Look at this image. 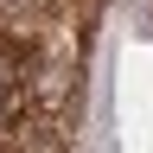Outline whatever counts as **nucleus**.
I'll list each match as a JSON object with an SVG mask.
<instances>
[{
  "label": "nucleus",
  "instance_id": "f257e3e1",
  "mask_svg": "<svg viewBox=\"0 0 153 153\" xmlns=\"http://www.w3.org/2000/svg\"><path fill=\"white\" fill-rule=\"evenodd\" d=\"M70 76H76V45L57 32V38L38 45V57L26 64V102H38L45 115H57L70 102Z\"/></svg>",
  "mask_w": 153,
  "mask_h": 153
},
{
  "label": "nucleus",
  "instance_id": "f03ea898",
  "mask_svg": "<svg viewBox=\"0 0 153 153\" xmlns=\"http://www.w3.org/2000/svg\"><path fill=\"white\" fill-rule=\"evenodd\" d=\"M19 108H26V64H19L13 45L0 38V134L19 128Z\"/></svg>",
  "mask_w": 153,
  "mask_h": 153
}]
</instances>
